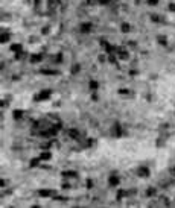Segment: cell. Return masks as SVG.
Returning <instances> with one entry per match:
<instances>
[{"mask_svg": "<svg viewBox=\"0 0 175 208\" xmlns=\"http://www.w3.org/2000/svg\"><path fill=\"white\" fill-rule=\"evenodd\" d=\"M122 31L128 32V31H130V24H122Z\"/></svg>", "mask_w": 175, "mask_h": 208, "instance_id": "9a60e30c", "label": "cell"}, {"mask_svg": "<svg viewBox=\"0 0 175 208\" xmlns=\"http://www.w3.org/2000/svg\"><path fill=\"white\" fill-rule=\"evenodd\" d=\"M35 2H37V3H38V0H35Z\"/></svg>", "mask_w": 175, "mask_h": 208, "instance_id": "44dd1931", "label": "cell"}, {"mask_svg": "<svg viewBox=\"0 0 175 208\" xmlns=\"http://www.w3.org/2000/svg\"><path fill=\"white\" fill-rule=\"evenodd\" d=\"M22 114H23V111H14V117L15 119H20V117H22Z\"/></svg>", "mask_w": 175, "mask_h": 208, "instance_id": "4fadbf2b", "label": "cell"}, {"mask_svg": "<svg viewBox=\"0 0 175 208\" xmlns=\"http://www.w3.org/2000/svg\"><path fill=\"white\" fill-rule=\"evenodd\" d=\"M78 70H79V65H73V68H72V73H78Z\"/></svg>", "mask_w": 175, "mask_h": 208, "instance_id": "ac0fdd59", "label": "cell"}, {"mask_svg": "<svg viewBox=\"0 0 175 208\" xmlns=\"http://www.w3.org/2000/svg\"><path fill=\"white\" fill-rule=\"evenodd\" d=\"M49 96H50V91H44V93H40L35 99H37V100H44V99H47Z\"/></svg>", "mask_w": 175, "mask_h": 208, "instance_id": "6da1fadb", "label": "cell"}, {"mask_svg": "<svg viewBox=\"0 0 175 208\" xmlns=\"http://www.w3.org/2000/svg\"><path fill=\"white\" fill-rule=\"evenodd\" d=\"M8 38H9V36H8V34H5V32H3V34H2V43L8 41Z\"/></svg>", "mask_w": 175, "mask_h": 208, "instance_id": "5bb4252c", "label": "cell"}, {"mask_svg": "<svg viewBox=\"0 0 175 208\" xmlns=\"http://www.w3.org/2000/svg\"><path fill=\"white\" fill-rule=\"evenodd\" d=\"M62 176H66V178H67V176H76V173H75V172H64V173H62Z\"/></svg>", "mask_w": 175, "mask_h": 208, "instance_id": "30bf717a", "label": "cell"}, {"mask_svg": "<svg viewBox=\"0 0 175 208\" xmlns=\"http://www.w3.org/2000/svg\"><path fill=\"white\" fill-rule=\"evenodd\" d=\"M37 164H38V160H32L31 161V166H37Z\"/></svg>", "mask_w": 175, "mask_h": 208, "instance_id": "d6986e66", "label": "cell"}, {"mask_svg": "<svg viewBox=\"0 0 175 208\" xmlns=\"http://www.w3.org/2000/svg\"><path fill=\"white\" fill-rule=\"evenodd\" d=\"M40 196H43V198H47V196H55V193L50 190H40Z\"/></svg>", "mask_w": 175, "mask_h": 208, "instance_id": "3957f363", "label": "cell"}, {"mask_svg": "<svg viewBox=\"0 0 175 208\" xmlns=\"http://www.w3.org/2000/svg\"><path fill=\"white\" fill-rule=\"evenodd\" d=\"M119 184V179H117V176H110V185H117Z\"/></svg>", "mask_w": 175, "mask_h": 208, "instance_id": "8992f818", "label": "cell"}, {"mask_svg": "<svg viewBox=\"0 0 175 208\" xmlns=\"http://www.w3.org/2000/svg\"><path fill=\"white\" fill-rule=\"evenodd\" d=\"M69 135L73 137V138H79V132L76 129H69Z\"/></svg>", "mask_w": 175, "mask_h": 208, "instance_id": "5b68a950", "label": "cell"}, {"mask_svg": "<svg viewBox=\"0 0 175 208\" xmlns=\"http://www.w3.org/2000/svg\"><path fill=\"white\" fill-rule=\"evenodd\" d=\"M120 58H122V59H126V58H128V53L126 52H120V55H119Z\"/></svg>", "mask_w": 175, "mask_h": 208, "instance_id": "2e32d148", "label": "cell"}, {"mask_svg": "<svg viewBox=\"0 0 175 208\" xmlns=\"http://www.w3.org/2000/svg\"><path fill=\"white\" fill-rule=\"evenodd\" d=\"M154 193H155V190H148V196H152Z\"/></svg>", "mask_w": 175, "mask_h": 208, "instance_id": "ffe728a7", "label": "cell"}, {"mask_svg": "<svg viewBox=\"0 0 175 208\" xmlns=\"http://www.w3.org/2000/svg\"><path fill=\"white\" fill-rule=\"evenodd\" d=\"M90 88H91V90H96V88H98V82L91 81V82H90Z\"/></svg>", "mask_w": 175, "mask_h": 208, "instance_id": "7c38bea8", "label": "cell"}, {"mask_svg": "<svg viewBox=\"0 0 175 208\" xmlns=\"http://www.w3.org/2000/svg\"><path fill=\"white\" fill-rule=\"evenodd\" d=\"M139 175H140V176H143V178H146L148 175H149V170L146 167H140L139 169Z\"/></svg>", "mask_w": 175, "mask_h": 208, "instance_id": "277c9868", "label": "cell"}, {"mask_svg": "<svg viewBox=\"0 0 175 208\" xmlns=\"http://www.w3.org/2000/svg\"><path fill=\"white\" fill-rule=\"evenodd\" d=\"M41 73H44V74H56V72H53V70H41Z\"/></svg>", "mask_w": 175, "mask_h": 208, "instance_id": "8fae6325", "label": "cell"}, {"mask_svg": "<svg viewBox=\"0 0 175 208\" xmlns=\"http://www.w3.org/2000/svg\"><path fill=\"white\" fill-rule=\"evenodd\" d=\"M113 134H114V135H117V137L120 135V128L117 126V125H116V126H114V131H113Z\"/></svg>", "mask_w": 175, "mask_h": 208, "instance_id": "9c48e42d", "label": "cell"}, {"mask_svg": "<svg viewBox=\"0 0 175 208\" xmlns=\"http://www.w3.org/2000/svg\"><path fill=\"white\" fill-rule=\"evenodd\" d=\"M20 49H22V46H17V44H14V46H12V50H20Z\"/></svg>", "mask_w": 175, "mask_h": 208, "instance_id": "e0dca14e", "label": "cell"}, {"mask_svg": "<svg viewBox=\"0 0 175 208\" xmlns=\"http://www.w3.org/2000/svg\"><path fill=\"white\" fill-rule=\"evenodd\" d=\"M91 31V23H84L81 24V32H84V34H87V32Z\"/></svg>", "mask_w": 175, "mask_h": 208, "instance_id": "7a4b0ae2", "label": "cell"}, {"mask_svg": "<svg viewBox=\"0 0 175 208\" xmlns=\"http://www.w3.org/2000/svg\"><path fill=\"white\" fill-rule=\"evenodd\" d=\"M43 59V56L41 55H35V56H31V62H38V61H41Z\"/></svg>", "mask_w": 175, "mask_h": 208, "instance_id": "ba28073f", "label": "cell"}, {"mask_svg": "<svg viewBox=\"0 0 175 208\" xmlns=\"http://www.w3.org/2000/svg\"><path fill=\"white\" fill-rule=\"evenodd\" d=\"M40 160H50V153H49V152H43L40 155Z\"/></svg>", "mask_w": 175, "mask_h": 208, "instance_id": "52a82bcc", "label": "cell"}]
</instances>
